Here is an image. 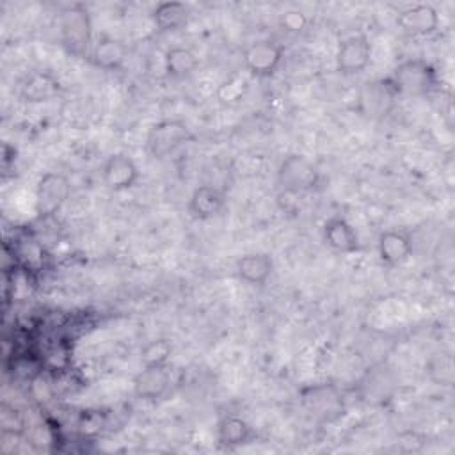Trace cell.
I'll use <instances>...</instances> for the list:
<instances>
[{
    "label": "cell",
    "instance_id": "1",
    "mask_svg": "<svg viewBox=\"0 0 455 455\" xmlns=\"http://www.w3.org/2000/svg\"><path fill=\"white\" fill-rule=\"evenodd\" d=\"M389 82L398 94L421 96L435 85V71L427 60L411 59L395 68Z\"/></svg>",
    "mask_w": 455,
    "mask_h": 455
},
{
    "label": "cell",
    "instance_id": "2",
    "mask_svg": "<svg viewBox=\"0 0 455 455\" xmlns=\"http://www.w3.org/2000/svg\"><path fill=\"white\" fill-rule=\"evenodd\" d=\"M190 139V130L181 119H164L155 123L146 137L148 151L153 158H165Z\"/></svg>",
    "mask_w": 455,
    "mask_h": 455
},
{
    "label": "cell",
    "instance_id": "3",
    "mask_svg": "<svg viewBox=\"0 0 455 455\" xmlns=\"http://www.w3.org/2000/svg\"><path fill=\"white\" fill-rule=\"evenodd\" d=\"M318 181V171L315 164L299 153L288 155L279 169H277V183L281 185V190L300 194L304 190H309Z\"/></svg>",
    "mask_w": 455,
    "mask_h": 455
},
{
    "label": "cell",
    "instance_id": "4",
    "mask_svg": "<svg viewBox=\"0 0 455 455\" xmlns=\"http://www.w3.org/2000/svg\"><path fill=\"white\" fill-rule=\"evenodd\" d=\"M283 62V46L272 39H259L243 50V68L251 76L267 78Z\"/></svg>",
    "mask_w": 455,
    "mask_h": 455
},
{
    "label": "cell",
    "instance_id": "5",
    "mask_svg": "<svg viewBox=\"0 0 455 455\" xmlns=\"http://www.w3.org/2000/svg\"><path fill=\"white\" fill-rule=\"evenodd\" d=\"M60 36L64 44L78 53L89 46L91 41V18L85 7L71 5L60 14Z\"/></svg>",
    "mask_w": 455,
    "mask_h": 455
},
{
    "label": "cell",
    "instance_id": "6",
    "mask_svg": "<svg viewBox=\"0 0 455 455\" xmlns=\"http://www.w3.org/2000/svg\"><path fill=\"white\" fill-rule=\"evenodd\" d=\"M371 59V44L366 36L355 34L339 41L336 50V68L343 75H355L366 69Z\"/></svg>",
    "mask_w": 455,
    "mask_h": 455
},
{
    "label": "cell",
    "instance_id": "7",
    "mask_svg": "<svg viewBox=\"0 0 455 455\" xmlns=\"http://www.w3.org/2000/svg\"><path fill=\"white\" fill-rule=\"evenodd\" d=\"M71 185L64 174L46 172L36 187V206L41 215L55 213L69 197Z\"/></svg>",
    "mask_w": 455,
    "mask_h": 455
},
{
    "label": "cell",
    "instance_id": "8",
    "mask_svg": "<svg viewBox=\"0 0 455 455\" xmlns=\"http://www.w3.org/2000/svg\"><path fill=\"white\" fill-rule=\"evenodd\" d=\"M139 167L130 155L114 153L101 165L103 185L112 192H123L132 188L139 181Z\"/></svg>",
    "mask_w": 455,
    "mask_h": 455
},
{
    "label": "cell",
    "instance_id": "9",
    "mask_svg": "<svg viewBox=\"0 0 455 455\" xmlns=\"http://www.w3.org/2000/svg\"><path fill=\"white\" fill-rule=\"evenodd\" d=\"M226 208V194L215 185H199L188 197L187 210L196 220H210Z\"/></svg>",
    "mask_w": 455,
    "mask_h": 455
},
{
    "label": "cell",
    "instance_id": "10",
    "mask_svg": "<svg viewBox=\"0 0 455 455\" xmlns=\"http://www.w3.org/2000/svg\"><path fill=\"white\" fill-rule=\"evenodd\" d=\"M396 25L407 36H428L439 27V14L430 4H416L398 14Z\"/></svg>",
    "mask_w": 455,
    "mask_h": 455
},
{
    "label": "cell",
    "instance_id": "11",
    "mask_svg": "<svg viewBox=\"0 0 455 455\" xmlns=\"http://www.w3.org/2000/svg\"><path fill=\"white\" fill-rule=\"evenodd\" d=\"M235 270L240 281L252 286H263L274 272V259L263 251L247 252L236 259Z\"/></svg>",
    "mask_w": 455,
    "mask_h": 455
},
{
    "label": "cell",
    "instance_id": "12",
    "mask_svg": "<svg viewBox=\"0 0 455 455\" xmlns=\"http://www.w3.org/2000/svg\"><path fill=\"white\" fill-rule=\"evenodd\" d=\"M377 252L384 265L396 267L407 261L412 254V242L409 235L396 229H387L379 235Z\"/></svg>",
    "mask_w": 455,
    "mask_h": 455
},
{
    "label": "cell",
    "instance_id": "13",
    "mask_svg": "<svg viewBox=\"0 0 455 455\" xmlns=\"http://www.w3.org/2000/svg\"><path fill=\"white\" fill-rule=\"evenodd\" d=\"M171 384V375L165 366H142L133 377V393L142 400L162 398Z\"/></svg>",
    "mask_w": 455,
    "mask_h": 455
},
{
    "label": "cell",
    "instance_id": "14",
    "mask_svg": "<svg viewBox=\"0 0 455 455\" xmlns=\"http://www.w3.org/2000/svg\"><path fill=\"white\" fill-rule=\"evenodd\" d=\"M325 243L341 254H352L359 251V236L352 224L343 217H331L323 224Z\"/></svg>",
    "mask_w": 455,
    "mask_h": 455
},
{
    "label": "cell",
    "instance_id": "15",
    "mask_svg": "<svg viewBox=\"0 0 455 455\" xmlns=\"http://www.w3.org/2000/svg\"><path fill=\"white\" fill-rule=\"evenodd\" d=\"M126 57H128L126 44L121 43L119 39L110 37V36H101L91 50L92 64L105 69V71L121 69Z\"/></svg>",
    "mask_w": 455,
    "mask_h": 455
},
{
    "label": "cell",
    "instance_id": "16",
    "mask_svg": "<svg viewBox=\"0 0 455 455\" xmlns=\"http://www.w3.org/2000/svg\"><path fill=\"white\" fill-rule=\"evenodd\" d=\"M256 437L254 428L240 416L228 414L217 423V441L226 448H238L252 443Z\"/></svg>",
    "mask_w": 455,
    "mask_h": 455
},
{
    "label": "cell",
    "instance_id": "17",
    "mask_svg": "<svg viewBox=\"0 0 455 455\" xmlns=\"http://www.w3.org/2000/svg\"><path fill=\"white\" fill-rule=\"evenodd\" d=\"M59 82L46 71H36L28 75L21 84V98L28 103H43L57 96Z\"/></svg>",
    "mask_w": 455,
    "mask_h": 455
},
{
    "label": "cell",
    "instance_id": "18",
    "mask_svg": "<svg viewBox=\"0 0 455 455\" xmlns=\"http://www.w3.org/2000/svg\"><path fill=\"white\" fill-rule=\"evenodd\" d=\"M197 57L190 48L169 46L164 53V66L169 78L181 80L192 75L197 68Z\"/></svg>",
    "mask_w": 455,
    "mask_h": 455
},
{
    "label": "cell",
    "instance_id": "19",
    "mask_svg": "<svg viewBox=\"0 0 455 455\" xmlns=\"http://www.w3.org/2000/svg\"><path fill=\"white\" fill-rule=\"evenodd\" d=\"M188 16L190 9L183 2H160L153 9V21L162 32L178 30L188 21Z\"/></svg>",
    "mask_w": 455,
    "mask_h": 455
},
{
    "label": "cell",
    "instance_id": "20",
    "mask_svg": "<svg viewBox=\"0 0 455 455\" xmlns=\"http://www.w3.org/2000/svg\"><path fill=\"white\" fill-rule=\"evenodd\" d=\"M249 91V78L242 73L229 75L217 89V100L222 105H235L238 103Z\"/></svg>",
    "mask_w": 455,
    "mask_h": 455
},
{
    "label": "cell",
    "instance_id": "21",
    "mask_svg": "<svg viewBox=\"0 0 455 455\" xmlns=\"http://www.w3.org/2000/svg\"><path fill=\"white\" fill-rule=\"evenodd\" d=\"M172 354V345L165 338L148 341L140 350L142 366H165Z\"/></svg>",
    "mask_w": 455,
    "mask_h": 455
},
{
    "label": "cell",
    "instance_id": "22",
    "mask_svg": "<svg viewBox=\"0 0 455 455\" xmlns=\"http://www.w3.org/2000/svg\"><path fill=\"white\" fill-rule=\"evenodd\" d=\"M428 375L441 386H451L453 382V361L451 355L441 354L428 363Z\"/></svg>",
    "mask_w": 455,
    "mask_h": 455
},
{
    "label": "cell",
    "instance_id": "23",
    "mask_svg": "<svg viewBox=\"0 0 455 455\" xmlns=\"http://www.w3.org/2000/svg\"><path fill=\"white\" fill-rule=\"evenodd\" d=\"M0 428L4 435H11V437L21 435L25 430V418L20 412V409L4 403L0 412Z\"/></svg>",
    "mask_w": 455,
    "mask_h": 455
},
{
    "label": "cell",
    "instance_id": "24",
    "mask_svg": "<svg viewBox=\"0 0 455 455\" xmlns=\"http://www.w3.org/2000/svg\"><path fill=\"white\" fill-rule=\"evenodd\" d=\"M279 25L288 34H300L307 25V16L299 9H290L279 16Z\"/></svg>",
    "mask_w": 455,
    "mask_h": 455
}]
</instances>
